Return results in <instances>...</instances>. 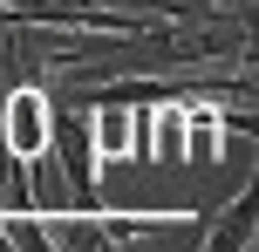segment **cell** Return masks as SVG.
<instances>
[{
  "label": "cell",
  "mask_w": 259,
  "mask_h": 252,
  "mask_svg": "<svg viewBox=\"0 0 259 252\" xmlns=\"http://www.w3.org/2000/svg\"><path fill=\"white\" fill-rule=\"evenodd\" d=\"M48 143H62L68 184H75L82 212H96V136H89V116H55L48 123Z\"/></svg>",
  "instance_id": "6da1fadb"
}]
</instances>
